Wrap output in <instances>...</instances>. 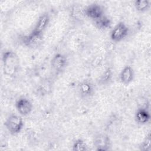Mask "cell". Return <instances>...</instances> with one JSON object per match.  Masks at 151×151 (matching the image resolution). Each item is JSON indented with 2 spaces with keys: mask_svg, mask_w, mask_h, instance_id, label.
<instances>
[{
  "mask_svg": "<svg viewBox=\"0 0 151 151\" xmlns=\"http://www.w3.org/2000/svg\"><path fill=\"white\" fill-rule=\"evenodd\" d=\"M4 74L8 77H14L18 72L20 61L18 55L11 50L3 52L2 56Z\"/></svg>",
  "mask_w": 151,
  "mask_h": 151,
  "instance_id": "1",
  "label": "cell"
},
{
  "mask_svg": "<svg viewBox=\"0 0 151 151\" xmlns=\"http://www.w3.org/2000/svg\"><path fill=\"white\" fill-rule=\"evenodd\" d=\"M95 27L101 31H105L109 28L111 25V19L107 16L103 15L99 18L94 21Z\"/></svg>",
  "mask_w": 151,
  "mask_h": 151,
  "instance_id": "13",
  "label": "cell"
},
{
  "mask_svg": "<svg viewBox=\"0 0 151 151\" xmlns=\"http://www.w3.org/2000/svg\"><path fill=\"white\" fill-rule=\"evenodd\" d=\"M134 6L137 11L143 13L149 9L150 3L148 0H136L134 2Z\"/></svg>",
  "mask_w": 151,
  "mask_h": 151,
  "instance_id": "15",
  "label": "cell"
},
{
  "mask_svg": "<svg viewBox=\"0 0 151 151\" xmlns=\"http://www.w3.org/2000/svg\"><path fill=\"white\" fill-rule=\"evenodd\" d=\"M78 91L83 99H89L95 93L94 84L89 80H83L78 85Z\"/></svg>",
  "mask_w": 151,
  "mask_h": 151,
  "instance_id": "4",
  "label": "cell"
},
{
  "mask_svg": "<svg viewBox=\"0 0 151 151\" xmlns=\"http://www.w3.org/2000/svg\"><path fill=\"white\" fill-rule=\"evenodd\" d=\"M94 146L97 150L106 151L111 147V141L107 135L99 134L94 138Z\"/></svg>",
  "mask_w": 151,
  "mask_h": 151,
  "instance_id": "9",
  "label": "cell"
},
{
  "mask_svg": "<svg viewBox=\"0 0 151 151\" xmlns=\"http://www.w3.org/2000/svg\"><path fill=\"white\" fill-rule=\"evenodd\" d=\"M68 60L66 57L60 53L55 54L51 60V66L57 73H60L67 67Z\"/></svg>",
  "mask_w": 151,
  "mask_h": 151,
  "instance_id": "7",
  "label": "cell"
},
{
  "mask_svg": "<svg viewBox=\"0 0 151 151\" xmlns=\"http://www.w3.org/2000/svg\"><path fill=\"white\" fill-rule=\"evenodd\" d=\"M43 34H39L32 31L28 34L24 36L22 38L23 44L29 48L38 47L42 42Z\"/></svg>",
  "mask_w": 151,
  "mask_h": 151,
  "instance_id": "6",
  "label": "cell"
},
{
  "mask_svg": "<svg viewBox=\"0 0 151 151\" xmlns=\"http://www.w3.org/2000/svg\"><path fill=\"white\" fill-rule=\"evenodd\" d=\"M17 111L23 116H28L32 110V104L31 101L25 97L19 98L15 103Z\"/></svg>",
  "mask_w": 151,
  "mask_h": 151,
  "instance_id": "8",
  "label": "cell"
},
{
  "mask_svg": "<svg viewBox=\"0 0 151 151\" xmlns=\"http://www.w3.org/2000/svg\"><path fill=\"white\" fill-rule=\"evenodd\" d=\"M72 149L74 151H86L88 150V147L85 141L78 139L74 142Z\"/></svg>",
  "mask_w": 151,
  "mask_h": 151,
  "instance_id": "16",
  "label": "cell"
},
{
  "mask_svg": "<svg viewBox=\"0 0 151 151\" xmlns=\"http://www.w3.org/2000/svg\"><path fill=\"white\" fill-rule=\"evenodd\" d=\"M50 21V17L48 12L42 14L35 24V25L32 30L33 32L39 34H43L44 31L47 28Z\"/></svg>",
  "mask_w": 151,
  "mask_h": 151,
  "instance_id": "10",
  "label": "cell"
},
{
  "mask_svg": "<svg viewBox=\"0 0 151 151\" xmlns=\"http://www.w3.org/2000/svg\"><path fill=\"white\" fill-rule=\"evenodd\" d=\"M113 78V71L110 68H106L99 77L97 83L100 86L109 84Z\"/></svg>",
  "mask_w": 151,
  "mask_h": 151,
  "instance_id": "14",
  "label": "cell"
},
{
  "mask_svg": "<svg viewBox=\"0 0 151 151\" xmlns=\"http://www.w3.org/2000/svg\"><path fill=\"white\" fill-rule=\"evenodd\" d=\"M129 32V28L126 24L123 22H119L111 31L110 38L113 42H120L128 35Z\"/></svg>",
  "mask_w": 151,
  "mask_h": 151,
  "instance_id": "3",
  "label": "cell"
},
{
  "mask_svg": "<svg viewBox=\"0 0 151 151\" xmlns=\"http://www.w3.org/2000/svg\"><path fill=\"white\" fill-rule=\"evenodd\" d=\"M120 82L126 86L130 84L134 78V71L130 65L125 66L121 71L119 76Z\"/></svg>",
  "mask_w": 151,
  "mask_h": 151,
  "instance_id": "11",
  "label": "cell"
},
{
  "mask_svg": "<svg viewBox=\"0 0 151 151\" xmlns=\"http://www.w3.org/2000/svg\"><path fill=\"white\" fill-rule=\"evenodd\" d=\"M139 149L142 151H149L151 149V137L150 134L148 136L143 140V141L139 145Z\"/></svg>",
  "mask_w": 151,
  "mask_h": 151,
  "instance_id": "17",
  "label": "cell"
},
{
  "mask_svg": "<svg viewBox=\"0 0 151 151\" xmlns=\"http://www.w3.org/2000/svg\"><path fill=\"white\" fill-rule=\"evenodd\" d=\"M4 125L11 134H17L24 127V121L21 116L17 114H11L5 120Z\"/></svg>",
  "mask_w": 151,
  "mask_h": 151,
  "instance_id": "2",
  "label": "cell"
},
{
  "mask_svg": "<svg viewBox=\"0 0 151 151\" xmlns=\"http://www.w3.org/2000/svg\"><path fill=\"white\" fill-rule=\"evenodd\" d=\"M136 122L140 124H145L150 121V114L147 110L144 108L138 109L134 115Z\"/></svg>",
  "mask_w": 151,
  "mask_h": 151,
  "instance_id": "12",
  "label": "cell"
},
{
  "mask_svg": "<svg viewBox=\"0 0 151 151\" xmlns=\"http://www.w3.org/2000/svg\"><path fill=\"white\" fill-rule=\"evenodd\" d=\"M84 13L85 17L94 21L104 15L103 8L100 4L97 3L91 4L85 7Z\"/></svg>",
  "mask_w": 151,
  "mask_h": 151,
  "instance_id": "5",
  "label": "cell"
}]
</instances>
